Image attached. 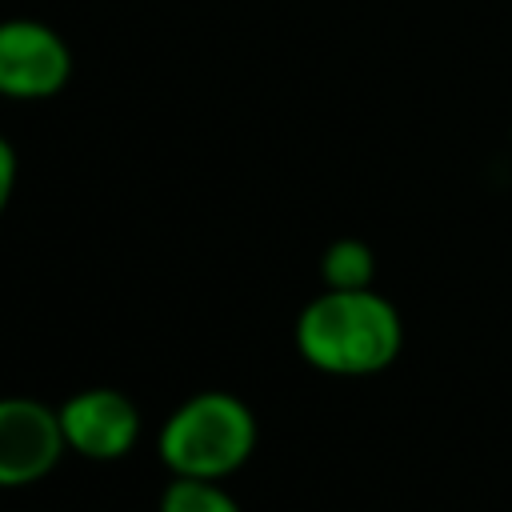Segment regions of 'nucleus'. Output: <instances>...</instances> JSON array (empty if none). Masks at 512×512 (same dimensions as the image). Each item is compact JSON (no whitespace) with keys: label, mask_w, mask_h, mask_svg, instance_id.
<instances>
[{"label":"nucleus","mask_w":512,"mask_h":512,"mask_svg":"<svg viewBox=\"0 0 512 512\" xmlns=\"http://www.w3.org/2000/svg\"><path fill=\"white\" fill-rule=\"evenodd\" d=\"M296 352L324 376H376L404 348L400 308L376 288H320L296 316Z\"/></svg>","instance_id":"nucleus-1"},{"label":"nucleus","mask_w":512,"mask_h":512,"mask_svg":"<svg viewBox=\"0 0 512 512\" xmlns=\"http://www.w3.org/2000/svg\"><path fill=\"white\" fill-rule=\"evenodd\" d=\"M256 412L224 388L196 392L180 400L160 432H156V456L168 468V476L188 480H228L240 472L256 452Z\"/></svg>","instance_id":"nucleus-2"},{"label":"nucleus","mask_w":512,"mask_h":512,"mask_svg":"<svg viewBox=\"0 0 512 512\" xmlns=\"http://www.w3.org/2000/svg\"><path fill=\"white\" fill-rule=\"evenodd\" d=\"M72 80V48L68 40L32 16L0 20V96L36 104Z\"/></svg>","instance_id":"nucleus-3"},{"label":"nucleus","mask_w":512,"mask_h":512,"mask_svg":"<svg viewBox=\"0 0 512 512\" xmlns=\"http://www.w3.org/2000/svg\"><path fill=\"white\" fill-rule=\"evenodd\" d=\"M60 412L36 396H0V488H28L64 460Z\"/></svg>","instance_id":"nucleus-4"},{"label":"nucleus","mask_w":512,"mask_h":512,"mask_svg":"<svg viewBox=\"0 0 512 512\" xmlns=\"http://www.w3.org/2000/svg\"><path fill=\"white\" fill-rule=\"evenodd\" d=\"M56 412H60L68 452H76L84 460H100V464L128 456L144 428L132 396H124L120 388H108V384L72 392Z\"/></svg>","instance_id":"nucleus-5"},{"label":"nucleus","mask_w":512,"mask_h":512,"mask_svg":"<svg viewBox=\"0 0 512 512\" xmlns=\"http://www.w3.org/2000/svg\"><path fill=\"white\" fill-rule=\"evenodd\" d=\"M320 284L324 288H372L376 284V252L360 236H340L320 252Z\"/></svg>","instance_id":"nucleus-6"},{"label":"nucleus","mask_w":512,"mask_h":512,"mask_svg":"<svg viewBox=\"0 0 512 512\" xmlns=\"http://www.w3.org/2000/svg\"><path fill=\"white\" fill-rule=\"evenodd\" d=\"M156 512H240V504L220 480L172 476L164 484V492H160V508Z\"/></svg>","instance_id":"nucleus-7"},{"label":"nucleus","mask_w":512,"mask_h":512,"mask_svg":"<svg viewBox=\"0 0 512 512\" xmlns=\"http://www.w3.org/2000/svg\"><path fill=\"white\" fill-rule=\"evenodd\" d=\"M16 176H20V160H16V148L8 136H0V216L4 208L12 204V192H16Z\"/></svg>","instance_id":"nucleus-8"}]
</instances>
